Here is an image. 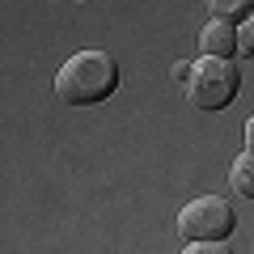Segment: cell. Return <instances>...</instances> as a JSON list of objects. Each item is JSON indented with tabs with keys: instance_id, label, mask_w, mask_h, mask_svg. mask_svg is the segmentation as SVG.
Listing matches in <instances>:
<instances>
[{
	"instance_id": "7",
	"label": "cell",
	"mask_w": 254,
	"mask_h": 254,
	"mask_svg": "<svg viewBox=\"0 0 254 254\" xmlns=\"http://www.w3.org/2000/svg\"><path fill=\"white\" fill-rule=\"evenodd\" d=\"M254 55V9L246 13V21H242V47H237V60H250Z\"/></svg>"
},
{
	"instance_id": "8",
	"label": "cell",
	"mask_w": 254,
	"mask_h": 254,
	"mask_svg": "<svg viewBox=\"0 0 254 254\" xmlns=\"http://www.w3.org/2000/svg\"><path fill=\"white\" fill-rule=\"evenodd\" d=\"M229 246H220V242H190L187 246V254H225Z\"/></svg>"
},
{
	"instance_id": "6",
	"label": "cell",
	"mask_w": 254,
	"mask_h": 254,
	"mask_svg": "<svg viewBox=\"0 0 254 254\" xmlns=\"http://www.w3.org/2000/svg\"><path fill=\"white\" fill-rule=\"evenodd\" d=\"M212 17H225V21H246V13L254 9V0H203Z\"/></svg>"
},
{
	"instance_id": "2",
	"label": "cell",
	"mask_w": 254,
	"mask_h": 254,
	"mask_svg": "<svg viewBox=\"0 0 254 254\" xmlns=\"http://www.w3.org/2000/svg\"><path fill=\"white\" fill-rule=\"evenodd\" d=\"M237 89H242V68H237V60H225V55H203V60H195V68L187 76L190 106L212 110V115L225 110L237 98Z\"/></svg>"
},
{
	"instance_id": "4",
	"label": "cell",
	"mask_w": 254,
	"mask_h": 254,
	"mask_svg": "<svg viewBox=\"0 0 254 254\" xmlns=\"http://www.w3.org/2000/svg\"><path fill=\"white\" fill-rule=\"evenodd\" d=\"M237 47H242V30H237V21L212 17L208 26L199 30V51L203 55H225V60H233Z\"/></svg>"
},
{
	"instance_id": "1",
	"label": "cell",
	"mask_w": 254,
	"mask_h": 254,
	"mask_svg": "<svg viewBox=\"0 0 254 254\" xmlns=\"http://www.w3.org/2000/svg\"><path fill=\"white\" fill-rule=\"evenodd\" d=\"M119 89V64L106 51H76L55 72V93L64 106H98Z\"/></svg>"
},
{
	"instance_id": "9",
	"label": "cell",
	"mask_w": 254,
	"mask_h": 254,
	"mask_svg": "<svg viewBox=\"0 0 254 254\" xmlns=\"http://www.w3.org/2000/svg\"><path fill=\"white\" fill-rule=\"evenodd\" d=\"M190 68H195V64H190V60H178V64H174V81H178V85H187V76H190Z\"/></svg>"
},
{
	"instance_id": "10",
	"label": "cell",
	"mask_w": 254,
	"mask_h": 254,
	"mask_svg": "<svg viewBox=\"0 0 254 254\" xmlns=\"http://www.w3.org/2000/svg\"><path fill=\"white\" fill-rule=\"evenodd\" d=\"M246 148H250V153H254V115L246 119Z\"/></svg>"
},
{
	"instance_id": "5",
	"label": "cell",
	"mask_w": 254,
	"mask_h": 254,
	"mask_svg": "<svg viewBox=\"0 0 254 254\" xmlns=\"http://www.w3.org/2000/svg\"><path fill=\"white\" fill-rule=\"evenodd\" d=\"M229 187H233L242 199H254V153H250V148L233 161V170H229Z\"/></svg>"
},
{
	"instance_id": "3",
	"label": "cell",
	"mask_w": 254,
	"mask_h": 254,
	"mask_svg": "<svg viewBox=\"0 0 254 254\" xmlns=\"http://www.w3.org/2000/svg\"><path fill=\"white\" fill-rule=\"evenodd\" d=\"M233 225H237V216L220 195H199L178 212V233L187 242H225L233 233Z\"/></svg>"
}]
</instances>
